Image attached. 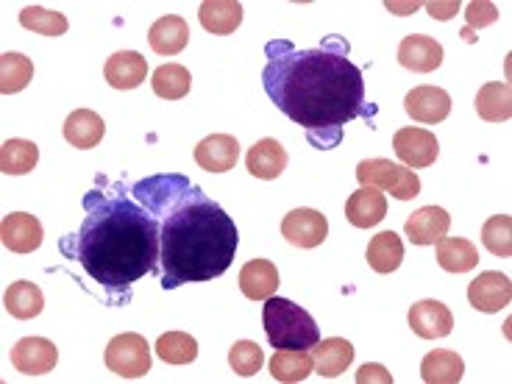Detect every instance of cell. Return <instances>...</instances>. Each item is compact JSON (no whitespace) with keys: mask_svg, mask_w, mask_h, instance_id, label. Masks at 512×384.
Returning a JSON list of instances; mask_svg holds the SVG:
<instances>
[{"mask_svg":"<svg viewBox=\"0 0 512 384\" xmlns=\"http://www.w3.org/2000/svg\"><path fill=\"white\" fill-rule=\"evenodd\" d=\"M265 56L262 84L268 98L304 128L318 151L337 148L351 120L376 112L365 103V78L348 59L343 37L334 34L320 48H295L284 39H273Z\"/></svg>","mask_w":512,"mask_h":384,"instance_id":"obj_1","label":"cell"},{"mask_svg":"<svg viewBox=\"0 0 512 384\" xmlns=\"http://www.w3.org/2000/svg\"><path fill=\"white\" fill-rule=\"evenodd\" d=\"M131 192L162 223L159 265L165 290L212 282L231 268L240 234L223 206L215 204L201 187L184 176L167 173L137 181Z\"/></svg>","mask_w":512,"mask_h":384,"instance_id":"obj_2","label":"cell"},{"mask_svg":"<svg viewBox=\"0 0 512 384\" xmlns=\"http://www.w3.org/2000/svg\"><path fill=\"white\" fill-rule=\"evenodd\" d=\"M84 209L87 215L78 234H67L59 248L67 259H76L92 282L101 284L112 307L128 304L131 287L156 270L162 223L123 184L87 192Z\"/></svg>","mask_w":512,"mask_h":384,"instance_id":"obj_3","label":"cell"},{"mask_svg":"<svg viewBox=\"0 0 512 384\" xmlns=\"http://www.w3.org/2000/svg\"><path fill=\"white\" fill-rule=\"evenodd\" d=\"M262 323H265L268 343L276 351H284V348H290V351H307V348L318 346V323H315V318L309 315L307 309L293 304L290 298H279V295L265 298Z\"/></svg>","mask_w":512,"mask_h":384,"instance_id":"obj_4","label":"cell"},{"mask_svg":"<svg viewBox=\"0 0 512 384\" xmlns=\"http://www.w3.org/2000/svg\"><path fill=\"white\" fill-rule=\"evenodd\" d=\"M106 368L123 379H140L151 371V346L142 334H117L106 346Z\"/></svg>","mask_w":512,"mask_h":384,"instance_id":"obj_5","label":"cell"},{"mask_svg":"<svg viewBox=\"0 0 512 384\" xmlns=\"http://www.w3.org/2000/svg\"><path fill=\"white\" fill-rule=\"evenodd\" d=\"M282 237L295 248H318L329 237V220L318 209H293L282 220Z\"/></svg>","mask_w":512,"mask_h":384,"instance_id":"obj_6","label":"cell"},{"mask_svg":"<svg viewBox=\"0 0 512 384\" xmlns=\"http://www.w3.org/2000/svg\"><path fill=\"white\" fill-rule=\"evenodd\" d=\"M393 148H396L398 159L410 170L435 165L437 154H440V142L426 128H401V131H396Z\"/></svg>","mask_w":512,"mask_h":384,"instance_id":"obj_7","label":"cell"},{"mask_svg":"<svg viewBox=\"0 0 512 384\" xmlns=\"http://www.w3.org/2000/svg\"><path fill=\"white\" fill-rule=\"evenodd\" d=\"M512 298V282L510 276H504L499 270H485L479 273L471 287H468V301L471 307L485 312V315H493V312H501V309L510 304Z\"/></svg>","mask_w":512,"mask_h":384,"instance_id":"obj_8","label":"cell"},{"mask_svg":"<svg viewBox=\"0 0 512 384\" xmlns=\"http://www.w3.org/2000/svg\"><path fill=\"white\" fill-rule=\"evenodd\" d=\"M56 362H59V348L45 337H23L12 348L14 371L26 373V376H42V373L53 371Z\"/></svg>","mask_w":512,"mask_h":384,"instance_id":"obj_9","label":"cell"},{"mask_svg":"<svg viewBox=\"0 0 512 384\" xmlns=\"http://www.w3.org/2000/svg\"><path fill=\"white\" fill-rule=\"evenodd\" d=\"M410 326L412 332L423 340H440V337H448L454 329V315L446 304H440L435 298H426V301L412 304Z\"/></svg>","mask_w":512,"mask_h":384,"instance_id":"obj_10","label":"cell"},{"mask_svg":"<svg viewBox=\"0 0 512 384\" xmlns=\"http://www.w3.org/2000/svg\"><path fill=\"white\" fill-rule=\"evenodd\" d=\"M0 240L14 254H31L42 245V223L28 212H12L0 223Z\"/></svg>","mask_w":512,"mask_h":384,"instance_id":"obj_11","label":"cell"},{"mask_svg":"<svg viewBox=\"0 0 512 384\" xmlns=\"http://www.w3.org/2000/svg\"><path fill=\"white\" fill-rule=\"evenodd\" d=\"M398 62L412 73H432L443 64V45L435 37L410 34L398 45Z\"/></svg>","mask_w":512,"mask_h":384,"instance_id":"obj_12","label":"cell"},{"mask_svg":"<svg viewBox=\"0 0 512 384\" xmlns=\"http://www.w3.org/2000/svg\"><path fill=\"white\" fill-rule=\"evenodd\" d=\"M404 109L412 120L418 123H443L451 112V95L440 87H415V90L404 98Z\"/></svg>","mask_w":512,"mask_h":384,"instance_id":"obj_13","label":"cell"},{"mask_svg":"<svg viewBox=\"0 0 512 384\" xmlns=\"http://www.w3.org/2000/svg\"><path fill=\"white\" fill-rule=\"evenodd\" d=\"M237 159H240V142L231 134H212L198 142V148H195V162L209 173L234 170Z\"/></svg>","mask_w":512,"mask_h":384,"instance_id":"obj_14","label":"cell"},{"mask_svg":"<svg viewBox=\"0 0 512 384\" xmlns=\"http://www.w3.org/2000/svg\"><path fill=\"white\" fill-rule=\"evenodd\" d=\"M448 226H451V218L446 209L423 206L418 212H412V218H407L404 231L412 245H437L448 234Z\"/></svg>","mask_w":512,"mask_h":384,"instance_id":"obj_15","label":"cell"},{"mask_svg":"<svg viewBox=\"0 0 512 384\" xmlns=\"http://www.w3.org/2000/svg\"><path fill=\"white\" fill-rule=\"evenodd\" d=\"M103 76L115 90H137L148 76V62L137 51H120L106 59Z\"/></svg>","mask_w":512,"mask_h":384,"instance_id":"obj_16","label":"cell"},{"mask_svg":"<svg viewBox=\"0 0 512 384\" xmlns=\"http://www.w3.org/2000/svg\"><path fill=\"white\" fill-rule=\"evenodd\" d=\"M245 167L256 179H279L284 173V167H287V151H284V145L279 140L265 137V140L254 142V148L245 156Z\"/></svg>","mask_w":512,"mask_h":384,"instance_id":"obj_17","label":"cell"},{"mask_svg":"<svg viewBox=\"0 0 512 384\" xmlns=\"http://www.w3.org/2000/svg\"><path fill=\"white\" fill-rule=\"evenodd\" d=\"M384 215H387V198L376 187L351 192V198L346 201V218L357 229H371L376 223H382Z\"/></svg>","mask_w":512,"mask_h":384,"instance_id":"obj_18","label":"cell"},{"mask_svg":"<svg viewBox=\"0 0 512 384\" xmlns=\"http://www.w3.org/2000/svg\"><path fill=\"white\" fill-rule=\"evenodd\" d=\"M279 284H282L279 268L273 262H268V259H251L240 270V290L251 301H265V298H270V295L279 290Z\"/></svg>","mask_w":512,"mask_h":384,"instance_id":"obj_19","label":"cell"},{"mask_svg":"<svg viewBox=\"0 0 512 384\" xmlns=\"http://www.w3.org/2000/svg\"><path fill=\"white\" fill-rule=\"evenodd\" d=\"M148 42L159 56H176L187 48L190 42V26L179 14H167L162 20H156L148 31Z\"/></svg>","mask_w":512,"mask_h":384,"instance_id":"obj_20","label":"cell"},{"mask_svg":"<svg viewBox=\"0 0 512 384\" xmlns=\"http://www.w3.org/2000/svg\"><path fill=\"white\" fill-rule=\"evenodd\" d=\"M103 134H106V123L92 109H76L73 115L64 120V140L78 151L95 148L103 140Z\"/></svg>","mask_w":512,"mask_h":384,"instance_id":"obj_21","label":"cell"},{"mask_svg":"<svg viewBox=\"0 0 512 384\" xmlns=\"http://www.w3.org/2000/svg\"><path fill=\"white\" fill-rule=\"evenodd\" d=\"M312 351H315V373H320L323 379L340 376L354 362V346L348 343L346 337L318 340V346Z\"/></svg>","mask_w":512,"mask_h":384,"instance_id":"obj_22","label":"cell"},{"mask_svg":"<svg viewBox=\"0 0 512 384\" xmlns=\"http://www.w3.org/2000/svg\"><path fill=\"white\" fill-rule=\"evenodd\" d=\"M198 17L209 34H234L243 23V6L237 0H206L198 9Z\"/></svg>","mask_w":512,"mask_h":384,"instance_id":"obj_23","label":"cell"},{"mask_svg":"<svg viewBox=\"0 0 512 384\" xmlns=\"http://www.w3.org/2000/svg\"><path fill=\"white\" fill-rule=\"evenodd\" d=\"M476 112L487 123H507L512 117V90L507 81H490L476 92Z\"/></svg>","mask_w":512,"mask_h":384,"instance_id":"obj_24","label":"cell"},{"mask_svg":"<svg viewBox=\"0 0 512 384\" xmlns=\"http://www.w3.org/2000/svg\"><path fill=\"white\" fill-rule=\"evenodd\" d=\"M462 373H465V362L457 351H448V348H437L421 362L423 382L429 384H457Z\"/></svg>","mask_w":512,"mask_h":384,"instance_id":"obj_25","label":"cell"},{"mask_svg":"<svg viewBox=\"0 0 512 384\" xmlns=\"http://www.w3.org/2000/svg\"><path fill=\"white\" fill-rule=\"evenodd\" d=\"M437 262L448 273H468L479 265V251L465 237H443L437 243Z\"/></svg>","mask_w":512,"mask_h":384,"instance_id":"obj_26","label":"cell"},{"mask_svg":"<svg viewBox=\"0 0 512 384\" xmlns=\"http://www.w3.org/2000/svg\"><path fill=\"white\" fill-rule=\"evenodd\" d=\"M312 371H315V357L307 354V351H290V348H284V351H276L270 357V373H273L276 382H304Z\"/></svg>","mask_w":512,"mask_h":384,"instance_id":"obj_27","label":"cell"},{"mask_svg":"<svg viewBox=\"0 0 512 384\" xmlns=\"http://www.w3.org/2000/svg\"><path fill=\"white\" fill-rule=\"evenodd\" d=\"M365 256H368V265L376 273H393L404 262V243H401L396 231H382V234L373 237Z\"/></svg>","mask_w":512,"mask_h":384,"instance_id":"obj_28","label":"cell"},{"mask_svg":"<svg viewBox=\"0 0 512 384\" xmlns=\"http://www.w3.org/2000/svg\"><path fill=\"white\" fill-rule=\"evenodd\" d=\"M3 304H6V312L17 320H31L42 312L45 298L34 282H14L3 295Z\"/></svg>","mask_w":512,"mask_h":384,"instance_id":"obj_29","label":"cell"},{"mask_svg":"<svg viewBox=\"0 0 512 384\" xmlns=\"http://www.w3.org/2000/svg\"><path fill=\"white\" fill-rule=\"evenodd\" d=\"M39 162L37 142L31 140H6L0 148V170L6 176H26Z\"/></svg>","mask_w":512,"mask_h":384,"instance_id":"obj_30","label":"cell"},{"mask_svg":"<svg viewBox=\"0 0 512 384\" xmlns=\"http://www.w3.org/2000/svg\"><path fill=\"white\" fill-rule=\"evenodd\" d=\"M151 87H154L159 98L179 101V98H184L192 90L190 70L181 67V64H162L159 70H154V76H151Z\"/></svg>","mask_w":512,"mask_h":384,"instance_id":"obj_31","label":"cell"},{"mask_svg":"<svg viewBox=\"0 0 512 384\" xmlns=\"http://www.w3.org/2000/svg\"><path fill=\"white\" fill-rule=\"evenodd\" d=\"M34 78V62L23 53H3L0 56V92L14 95L28 87V81Z\"/></svg>","mask_w":512,"mask_h":384,"instance_id":"obj_32","label":"cell"},{"mask_svg":"<svg viewBox=\"0 0 512 384\" xmlns=\"http://www.w3.org/2000/svg\"><path fill=\"white\" fill-rule=\"evenodd\" d=\"M156 357L167 365H190L198 357V343L190 334L167 332L156 340Z\"/></svg>","mask_w":512,"mask_h":384,"instance_id":"obj_33","label":"cell"},{"mask_svg":"<svg viewBox=\"0 0 512 384\" xmlns=\"http://www.w3.org/2000/svg\"><path fill=\"white\" fill-rule=\"evenodd\" d=\"M401 165H393L390 159H365L357 165V179L362 187H376V190H393L401 179Z\"/></svg>","mask_w":512,"mask_h":384,"instance_id":"obj_34","label":"cell"},{"mask_svg":"<svg viewBox=\"0 0 512 384\" xmlns=\"http://www.w3.org/2000/svg\"><path fill=\"white\" fill-rule=\"evenodd\" d=\"M20 26L34 31V34H42V37H62L64 31L70 28V23L59 12H48L42 6H26L20 12Z\"/></svg>","mask_w":512,"mask_h":384,"instance_id":"obj_35","label":"cell"},{"mask_svg":"<svg viewBox=\"0 0 512 384\" xmlns=\"http://www.w3.org/2000/svg\"><path fill=\"white\" fill-rule=\"evenodd\" d=\"M482 243L493 256L507 259L512 256V218L510 215H493L482 226Z\"/></svg>","mask_w":512,"mask_h":384,"instance_id":"obj_36","label":"cell"},{"mask_svg":"<svg viewBox=\"0 0 512 384\" xmlns=\"http://www.w3.org/2000/svg\"><path fill=\"white\" fill-rule=\"evenodd\" d=\"M262 362H265V354L251 340H240L231 346L229 365L237 376H254V373L262 371Z\"/></svg>","mask_w":512,"mask_h":384,"instance_id":"obj_37","label":"cell"},{"mask_svg":"<svg viewBox=\"0 0 512 384\" xmlns=\"http://www.w3.org/2000/svg\"><path fill=\"white\" fill-rule=\"evenodd\" d=\"M465 20H468V28L462 31V37H465V42H476V31H479V28L493 26V23L499 20V9H496V3L474 0V3L465 6Z\"/></svg>","mask_w":512,"mask_h":384,"instance_id":"obj_38","label":"cell"},{"mask_svg":"<svg viewBox=\"0 0 512 384\" xmlns=\"http://www.w3.org/2000/svg\"><path fill=\"white\" fill-rule=\"evenodd\" d=\"M390 195L396 198V201H412L415 195H421V179H418V173L410 170V167H404L401 170V179L398 184L390 190Z\"/></svg>","mask_w":512,"mask_h":384,"instance_id":"obj_39","label":"cell"},{"mask_svg":"<svg viewBox=\"0 0 512 384\" xmlns=\"http://www.w3.org/2000/svg\"><path fill=\"white\" fill-rule=\"evenodd\" d=\"M357 382L359 384H368V382H390L393 384V376L384 371L382 365H362L357 371Z\"/></svg>","mask_w":512,"mask_h":384,"instance_id":"obj_40","label":"cell"},{"mask_svg":"<svg viewBox=\"0 0 512 384\" xmlns=\"http://www.w3.org/2000/svg\"><path fill=\"white\" fill-rule=\"evenodd\" d=\"M426 12H429V17H435V20H451L454 14L460 12V0H448V3L435 0V3H426Z\"/></svg>","mask_w":512,"mask_h":384,"instance_id":"obj_41","label":"cell"},{"mask_svg":"<svg viewBox=\"0 0 512 384\" xmlns=\"http://www.w3.org/2000/svg\"><path fill=\"white\" fill-rule=\"evenodd\" d=\"M421 9V3L418 0H412V3H387V12H393V14H412V12H418Z\"/></svg>","mask_w":512,"mask_h":384,"instance_id":"obj_42","label":"cell"}]
</instances>
